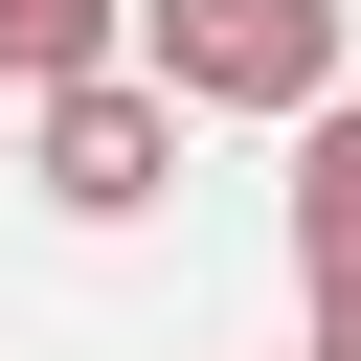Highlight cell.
Segmentation results:
<instances>
[{
  "instance_id": "6da1fadb",
  "label": "cell",
  "mask_w": 361,
  "mask_h": 361,
  "mask_svg": "<svg viewBox=\"0 0 361 361\" xmlns=\"http://www.w3.org/2000/svg\"><path fill=\"white\" fill-rule=\"evenodd\" d=\"M158 113H316L338 90V0H135V45H113Z\"/></svg>"
},
{
  "instance_id": "5b68a950",
  "label": "cell",
  "mask_w": 361,
  "mask_h": 361,
  "mask_svg": "<svg viewBox=\"0 0 361 361\" xmlns=\"http://www.w3.org/2000/svg\"><path fill=\"white\" fill-rule=\"evenodd\" d=\"M316 361H361V293H316Z\"/></svg>"
},
{
  "instance_id": "277c9868",
  "label": "cell",
  "mask_w": 361,
  "mask_h": 361,
  "mask_svg": "<svg viewBox=\"0 0 361 361\" xmlns=\"http://www.w3.org/2000/svg\"><path fill=\"white\" fill-rule=\"evenodd\" d=\"M135 45V0H0V90H90Z\"/></svg>"
},
{
  "instance_id": "3957f363",
  "label": "cell",
  "mask_w": 361,
  "mask_h": 361,
  "mask_svg": "<svg viewBox=\"0 0 361 361\" xmlns=\"http://www.w3.org/2000/svg\"><path fill=\"white\" fill-rule=\"evenodd\" d=\"M293 271H316V293H361V90H316V113H293Z\"/></svg>"
},
{
  "instance_id": "7a4b0ae2",
  "label": "cell",
  "mask_w": 361,
  "mask_h": 361,
  "mask_svg": "<svg viewBox=\"0 0 361 361\" xmlns=\"http://www.w3.org/2000/svg\"><path fill=\"white\" fill-rule=\"evenodd\" d=\"M23 180H45L68 226H135V203L180 180V113H158L135 68H90V90H23Z\"/></svg>"
}]
</instances>
